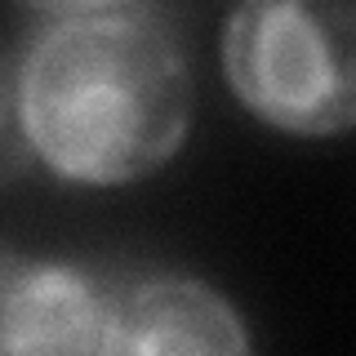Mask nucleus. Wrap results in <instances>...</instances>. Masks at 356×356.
Returning <instances> with one entry per match:
<instances>
[{
    "mask_svg": "<svg viewBox=\"0 0 356 356\" xmlns=\"http://www.w3.org/2000/svg\"><path fill=\"white\" fill-rule=\"evenodd\" d=\"M196 85L170 18L143 5L54 9L5 81L9 134L54 174L129 183L178 152Z\"/></svg>",
    "mask_w": 356,
    "mask_h": 356,
    "instance_id": "f257e3e1",
    "label": "nucleus"
},
{
    "mask_svg": "<svg viewBox=\"0 0 356 356\" xmlns=\"http://www.w3.org/2000/svg\"><path fill=\"white\" fill-rule=\"evenodd\" d=\"M222 67L236 98L289 134L356 129V5L259 0L227 18Z\"/></svg>",
    "mask_w": 356,
    "mask_h": 356,
    "instance_id": "f03ea898",
    "label": "nucleus"
},
{
    "mask_svg": "<svg viewBox=\"0 0 356 356\" xmlns=\"http://www.w3.org/2000/svg\"><path fill=\"white\" fill-rule=\"evenodd\" d=\"M98 356H250V334L214 285L152 276L111 298Z\"/></svg>",
    "mask_w": 356,
    "mask_h": 356,
    "instance_id": "7ed1b4c3",
    "label": "nucleus"
},
{
    "mask_svg": "<svg viewBox=\"0 0 356 356\" xmlns=\"http://www.w3.org/2000/svg\"><path fill=\"white\" fill-rule=\"evenodd\" d=\"M0 352L5 356H98L111 321V298L67 263L5 254L0 285Z\"/></svg>",
    "mask_w": 356,
    "mask_h": 356,
    "instance_id": "20e7f679",
    "label": "nucleus"
}]
</instances>
